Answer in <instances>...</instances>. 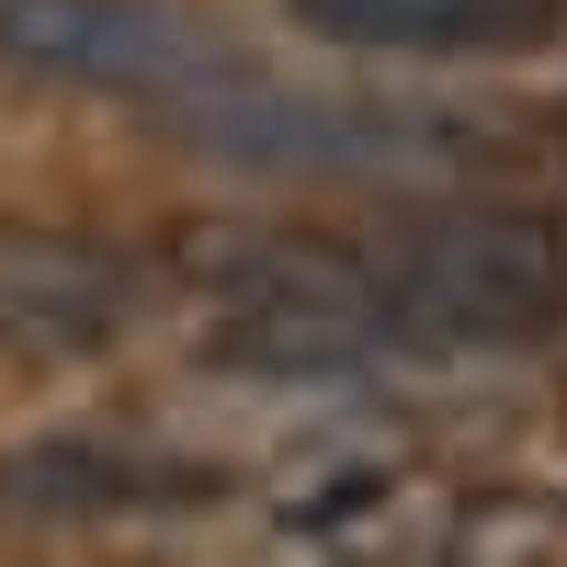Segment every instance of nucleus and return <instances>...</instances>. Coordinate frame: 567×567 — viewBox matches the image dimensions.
I'll list each match as a JSON object with an SVG mask.
<instances>
[{
  "mask_svg": "<svg viewBox=\"0 0 567 567\" xmlns=\"http://www.w3.org/2000/svg\"><path fill=\"white\" fill-rule=\"evenodd\" d=\"M216 171L261 182H363V194H454V182L499 171L523 136L465 103H420V91H318V80H261L239 58H216L205 80H182L148 114Z\"/></svg>",
  "mask_w": 567,
  "mask_h": 567,
  "instance_id": "nucleus-1",
  "label": "nucleus"
},
{
  "mask_svg": "<svg viewBox=\"0 0 567 567\" xmlns=\"http://www.w3.org/2000/svg\"><path fill=\"white\" fill-rule=\"evenodd\" d=\"M216 374L250 386H352V374L420 363L398 341L386 296L363 284L352 250H296V239H250L239 261H216Z\"/></svg>",
  "mask_w": 567,
  "mask_h": 567,
  "instance_id": "nucleus-3",
  "label": "nucleus"
},
{
  "mask_svg": "<svg viewBox=\"0 0 567 567\" xmlns=\"http://www.w3.org/2000/svg\"><path fill=\"white\" fill-rule=\"evenodd\" d=\"M352 261L420 363L523 352L545 329H567V227L534 205H420L352 239Z\"/></svg>",
  "mask_w": 567,
  "mask_h": 567,
  "instance_id": "nucleus-2",
  "label": "nucleus"
},
{
  "mask_svg": "<svg viewBox=\"0 0 567 567\" xmlns=\"http://www.w3.org/2000/svg\"><path fill=\"white\" fill-rule=\"evenodd\" d=\"M216 488H227L216 465L136 432H45L0 465V499L34 523H171V511H205Z\"/></svg>",
  "mask_w": 567,
  "mask_h": 567,
  "instance_id": "nucleus-6",
  "label": "nucleus"
},
{
  "mask_svg": "<svg viewBox=\"0 0 567 567\" xmlns=\"http://www.w3.org/2000/svg\"><path fill=\"white\" fill-rule=\"evenodd\" d=\"M284 23L341 58H534L567 34V0H284Z\"/></svg>",
  "mask_w": 567,
  "mask_h": 567,
  "instance_id": "nucleus-7",
  "label": "nucleus"
},
{
  "mask_svg": "<svg viewBox=\"0 0 567 567\" xmlns=\"http://www.w3.org/2000/svg\"><path fill=\"white\" fill-rule=\"evenodd\" d=\"M136 307H148L136 250L91 239V227H0V352L91 363L136 329Z\"/></svg>",
  "mask_w": 567,
  "mask_h": 567,
  "instance_id": "nucleus-5",
  "label": "nucleus"
},
{
  "mask_svg": "<svg viewBox=\"0 0 567 567\" xmlns=\"http://www.w3.org/2000/svg\"><path fill=\"white\" fill-rule=\"evenodd\" d=\"M0 69L159 114L182 80L216 69V34L182 23L171 0H0Z\"/></svg>",
  "mask_w": 567,
  "mask_h": 567,
  "instance_id": "nucleus-4",
  "label": "nucleus"
},
{
  "mask_svg": "<svg viewBox=\"0 0 567 567\" xmlns=\"http://www.w3.org/2000/svg\"><path fill=\"white\" fill-rule=\"evenodd\" d=\"M443 556H465V567H567V499H545V488H488V499L454 511Z\"/></svg>",
  "mask_w": 567,
  "mask_h": 567,
  "instance_id": "nucleus-8",
  "label": "nucleus"
}]
</instances>
